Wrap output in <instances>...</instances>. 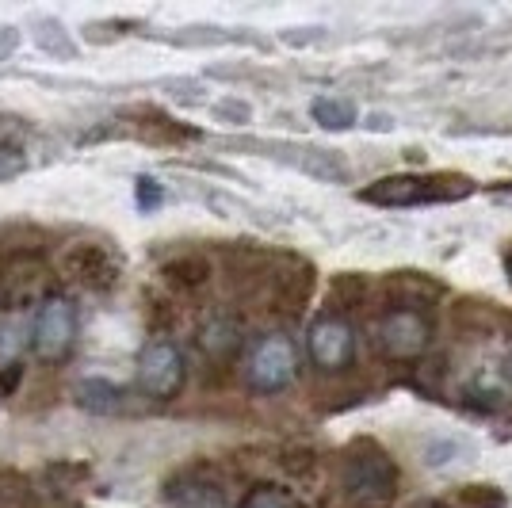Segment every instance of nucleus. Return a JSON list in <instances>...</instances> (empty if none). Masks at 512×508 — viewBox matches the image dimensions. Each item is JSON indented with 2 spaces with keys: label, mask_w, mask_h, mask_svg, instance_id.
<instances>
[{
  "label": "nucleus",
  "mask_w": 512,
  "mask_h": 508,
  "mask_svg": "<svg viewBox=\"0 0 512 508\" xmlns=\"http://www.w3.org/2000/svg\"><path fill=\"white\" fill-rule=\"evenodd\" d=\"M314 119H318L321 127H352V119H356V111H352V104H337V100H318L314 104Z\"/></svg>",
  "instance_id": "19"
},
{
  "label": "nucleus",
  "mask_w": 512,
  "mask_h": 508,
  "mask_svg": "<svg viewBox=\"0 0 512 508\" xmlns=\"http://www.w3.org/2000/svg\"><path fill=\"white\" fill-rule=\"evenodd\" d=\"M371 344L390 363H417L432 344V321L425 310H383L371 329Z\"/></svg>",
  "instance_id": "4"
},
{
  "label": "nucleus",
  "mask_w": 512,
  "mask_h": 508,
  "mask_svg": "<svg viewBox=\"0 0 512 508\" xmlns=\"http://www.w3.org/2000/svg\"><path fill=\"white\" fill-rule=\"evenodd\" d=\"M195 344H199L203 360L211 363V367L230 371V367H237L241 356H245V325H241V318H234V314H218V318H211L199 329Z\"/></svg>",
  "instance_id": "10"
},
{
  "label": "nucleus",
  "mask_w": 512,
  "mask_h": 508,
  "mask_svg": "<svg viewBox=\"0 0 512 508\" xmlns=\"http://www.w3.org/2000/svg\"><path fill=\"white\" fill-rule=\"evenodd\" d=\"M237 508H306V505H302L291 489L276 486V482H256V486L241 497Z\"/></svg>",
  "instance_id": "15"
},
{
  "label": "nucleus",
  "mask_w": 512,
  "mask_h": 508,
  "mask_svg": "<svg viewBox=\"0 0 512 508\" xmlns=\"http://www.w3.org/2000/svg\"><path fill=\"white\" fill-rule=\"evenodd\" d=\"M146 134H150V138H161V142H184V138H195V130L172 123L169 115H161V111H146Z\"/></svg>",
  "instance_id": "18"
},
{
  "label": "nucleus",
  "mask_w": 512,
  "mask_h": 508,
  "mask_svg": "<svg viewBox=\"0 0 512 508\" xmlns=\"http://www.w3.org/2000/svg\"><path fill=\"white\" fill-rule=\"evenodd\" d=\"M314 287H318L314 264H306V260H299V256H276L272 276H268L264 291H260V302L268 306V314L291 321L310 306Z\"/></svg>",
  "instance_id": "7"
},
{
  "label": "nucleus",
  "mask_w": 512,
  "mask_h": 508,
  "mask_svg": "<svg viewBox=\"0 0 512 508\" xmlns=\"http://www.w3.org/2000/svg\"><path fill=\"white\" fill-rule=\"evenodd\" d=\"M337 486L352 508H379L398 497L402 470L375 440H352L337 463Z\"/></svg>",
  "instance_id": "1"
},
{
  "label": "nucleus",
  "mask_w": 512,
  "mask_h": 508,
  "mask_svg": "<svg viewBox=\"0 0 512 508\" xmlns=\"http://www.w3.org/2000/svg\"><path fill=\"white\" fill-rule=\"evenodd\" d=\"M470 191V180L463 176H383L360 191L363 203L379 207H409V203H428V199H459Z\"/></svg>",
  "instance_id": "8"
},
{
  "label": "nucleus",
  "mask_w": 512,
  "mask_h": 508,
  "mask_svg": "<svg viewBox=\"0 0 512 508\" xmlns=\"http://www.w3.org/2000/svg\"><path fill=\"white\" fill-rule=\"evenodd\" d=\"M184 478V489H165V497H169V505L176 508H195V505H218V497H222V489L218 482H199V470H188V474H180Z\"/></svg>",
  "instance_id": "14"
},
{
  "label": "nucleus",
  "mask_w": 512,
  "mask_h": 508,
  "mask_svg": "<svg viewBox=\"0 0 512 508\" xmlns=\"http://www.w3.org/2000/svg\"><path fill=\"white\" fill-rule=\"evenodd\" d=\"M455 508H505V493L493 486H467L455 493Z\"/></svg>",
  "instance_id": "17"
},
{
  "label": "nucleus",
  "mask_w": 512,
  "mask_h": 508,
  "mask_svg": "<svg viewBox=\"0 0 512 508\" xmlns=\"http://www.w3.org/2000/svg\"><path fill=\"white\" fill-rule=\"evenodd\" d=\"M302 375V352L287 333H264L241 356V379L253 394H283Z\"/></svg>",
  "instance_id": "2"
},
{
  "label": "nucleus",
  "mask_w": 512,
  "mask_h": 508,
  "mask_svg": "<svg viewBox=\"0 0 512 508\" xmlns=\"http://www.w3.org/2000/svg\"><path fill=\"white\" fill-rule=\"evenodd\" d=\"M31 352V325H20L16 318H0V375L23 371L20 360Z\"/></svg>",
  "instance_id": "12"
},
{
  "label": "nucleus",
  "mask_w": 512,
  "mask_h": 508,
  "mask_svg": "<svg viewBox=\"0 0 512 508\" xmlns=\"http://www.w3.org/2000/svg\"><path fill=\"white\" fill-rule=\"evenodd\" d=\"M371 295V283L360 276V272H344L329 283V314H352V310H360L363 302Z\"/></svg>",
  "instance_id": "13"
},
{
  "label": "nucleus",
  "mask_w": 512,
  "mask_h": 508,
  "mask_svg": "<svg viewBox=\"0 0 512 508\" xmlns=\"http://www.w3.org/2000/svg\"><path fill=\"white\" fill-rule=\"evenodd\" d=\"M360 352V340H356V325L341 314H321L310 321L306 329V360L321 375H344L352 371Z\"/></svg>",
  "instance_id": "5"
},
{
  "label": "nucleus",
  "mask_w": 512,
  "mask_h": 508,
  "mask_svg": "<svg viewBox=\"0 0 512 508\" xmlns=\"http://www.w3.org/2000/svg\"><path fill=\"white\" fill-rule=\"evenodd\" d=\"M58 276L85 287V291L104 295L119 283L123 268H119V256L111 253L107 245H100V241H73L58 256Z\"/></svg>",
  "instance_id": "9"
},
{
  "label": "nucleus",
  "mask_w": 512,
  "mask_h": 508,
  "mask_svg": "<svg viewBox=\"0 0 512 508\" xmlns=\"http://www.w3.org/2000/svg\"><path fill=\"white\" fill-rule=\"evenodd\" d=\"M279 466H283L287 474H295V478L314 474V466H318V451H314V447H287V451L279 455Z\"/></svg>",
  "instance_id": "20"
},
{
  "label": "nucleus",
  "mask_w": 512,
  "mask_h": 508,
  "mask_svg": "<svg viewBox=\"0 0 512 508\" xmlns=\"http://www.w3.org/2000/svg\"><path fill=\"white\" fill-rule=\"evenodd\" d=\"M77 329H81L77 306L62 295H43L31 314V356L43 367L65 363L77 344Z\"/></svg>",
  "instance_id": "3"
},
{
  "label": "nucleus",
  "mask_w": 512,
  "mask_h": 508,
  "mask_svg": "<svg viewBox=\"0 0 512 508\" xmlns=\"http://www.w3.org/2000/svg\"><path fill=\"white\" fill-rule=\"evenodd\" d=\"M16 172H23V153L12 146H0V180H8Z\"/></svg>",
  "instance_id": "21"
},
{
  "label": "nucleus",
  "mask_w": 512,
  "mask_h": 508,
  "mask_svg": "<svg viewBox=\"0 0 512 508\" xmlns=\"http://www.w3.org/2000/svg\"><path fill=\"white\" fill-rule=\"evenodd\" d=\"M161 283L169 287L172 295L188 298V295H199V291H207L211 287V279L218 276V264H214L207 253H176L169 256L165 264H161Z\"/></svg>",
  "instance_id": "11"
},
{
  "label": "nucleus",
  "mask_w": 512,
  "mask_h": 508,
  "mask_svg": "<svg viewBox=\"0 0 512 508\" xmlns=\"http://www.w3.org/2000/svg\"><path fill=\"white\" fill-rule=\"evenodd\" d=\"M77 398H81V405H88V409H119L123 405V390H115L111 382H81L77 386Z\"/></svg>",
  "instance_id": "16"
},
{
  "label": "nucleus",
  "mask_w": 512,
  "mask_h": 508,
  "mask_svg": "<svg viewBox=\"0 0 512 508\" xmlns=\"http://www.w3.org/2000/svg\"><path fill=\"white\" fill-rule=\"evenodd\" d=\"M188 386V360L180 344L169 337H153L138 356V390L150 402H176Z\"/></svg>",
  "instance_id": "6"
}]
</instances>
